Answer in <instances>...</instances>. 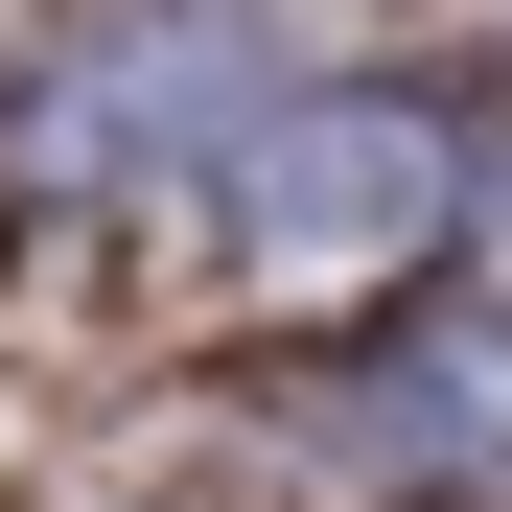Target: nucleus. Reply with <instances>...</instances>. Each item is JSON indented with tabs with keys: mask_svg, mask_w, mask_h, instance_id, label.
<instances>
[{
	"mask_svg": "<svg viewBox=\"0 0 512 512\" xmlns=\"http://www.w3.org/2000/svg\"><path fill=\"white\" fill-rule=\"evenodd\" d=\"M396 443L419 466H512V303H443L396 350Z\"/></svg>",
	"mask_w": 512,
	"mask_h": 512,
	"instance_id": "f03ea898",
	"label": "nucleus"
},
{
	"mask_svg": "<svg viewBox=\"0 0 512 512\" xmlns=\"http://www.w3.org/2000/svg\"><path fill=\"white\" fill-rule=\"evenodd\" d=\"M210 187H233V280H396V256H443L466 140L419 94H303V117H256Z\"/></svg>",
	"mask_w": 512,
	"mask_h": 512,
	"instance_id": "f257e3e1",
	"label": "nucleus"
}]
</instances>
